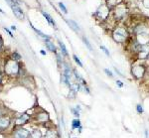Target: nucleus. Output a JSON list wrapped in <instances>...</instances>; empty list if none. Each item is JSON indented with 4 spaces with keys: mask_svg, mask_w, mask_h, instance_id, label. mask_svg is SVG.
<instances>
[{
    "mask_svg": "<svg viewBox=\"0 0 149 138\" xmlns=\"http://www.w3.org/2000/svg\"><path fill=\"white\" fill-rule=\"evenodd\" d=\"M112 39L115 41L116 43H124L128 38V32L125 30L124 28L118 27L116 29H114L113 32H112Z\"/></svg>",
    "mask_w": 149,
    "mask_h": 138,
    "instance_id": "nucleus-1",
    "label": "nucleus"
},
{
    "mask_svg": "<svg viewBox=\"0 0 149 138\" xmlns=\"http://www.w3.org/2000/svg\"><path fill=\"white\" fill-rule=\"evenodd\" d=\"M146 66L144 64H134L131 68V75L135 79H141L145 77Z\"/></svg>",
    "mask_w": 149,
    "mask_h": 138,
    "instance_id": "nucleus-2",
    "label": "nucleus"
},
{
    "mask_svg": "<svg viewBox=\"0 0 149 138\" xmlns=\"http://www.w3.org/2000/svg\"><path fill=\"white\" fill-rule=\"evenodd\" d=\"M18 65L14 60H9L5 64V71L9 75H16L18 72Z\"/></svg>",
    "mask_w": 149,
    "mask_h": 138,
    "instance_id": "nucleus-3",
    "label": "nucleus"
},
{
    "mask_svg": "<svg viewBox=\"0 0 149 138\" xmlns=\"http://www.w3.org/2000/svg\"><path fill=\"white\" fill-rule=\"evenodd\" d=\"M29 134H30V132L28 130L21 128V129H18L15 131V133H14V138H29Z\"/></svg>",
    "mask_w": 149,
    "mask_h": 138,
    "instance_id": "nucleus-4",
    "label": "nucleus"
},
{
    "mask_svg": "<svg viewBox=\"0 0 149 138\" xmlns=\"http://www.w3.org/2000/svg\"><path fill=\"white\" fill-rule=\"evenodd\" d=\"M49 119H50L49 114H48V112H46V111H42V112H40L37 114V120L41 123L48 122Z\"/></svg>",
    "mask_w": 149,
    "mask_h": 138,
    "instance_id": "nucleus-5",
    "label": "nucleus"
},
{
    "mask_svg": "<svg viewBox=\"0 0 149 138\" xmlns=\"http://www.w3.org/2000/svg\"><path fill=\"white\" fill-rule=\"evenodd\" d=\"M12 8V10H13V13L15 14V16L17 17L19 19H23L24 17V14H23V11L22 9L20 8V7L18 6V4H15V5H12L10 6Z\"/></svg>",
    "mask_w": 149,
    "mask_h": 138,
    "instance_id": "nucleus-6",
    "label": "nucleus"
},
{
    "mask_svg": "<svg viewBox=\"0 0 149 138\" xmlns=\"http://www.w3.org/2000/svg\"><path fill=\"white\" fill-rule=\"evenodd\" d=\"M10 124V120L9 118L6 117H0V129L1 130H5L7 127Z\"/></svg>",
    "mask_w": 149,
    "mask_h": 138,
    "instance_id": "nucleus-7",
    "label": "nucleus"
},
{
    "mask_svg": "<svg viewBox=\"0 0 149 138\" xmlns=\"http://www.w3.org/2000/svg\"><path fill=\"white\" fill-rule=\"evenodd\" d=\"M29 138H42V133L39 129H34L33 131L30 132Z\"/></svg>",
    "mask_w": 149,
    "mask_h": 138,
    "instance_id": "nucleus-8",
    "label": "nucleus"
},
{
    "mask_svg": "<svg viewBox=\"0 0 149 138\" xmlns=\"http://www.w3.org/2000/svg\"><path fill=\"white\" fill-rule=\"evenodd\" d=\"M72 128L73 129H80L81 130V121L79 118H76V119L73 120V122H72Z\"/></svg>",
    "mask_w": 149,
    "mask_h": 138,
    "instance_id": "nucleus-9",
    "label": "nucleus"
},
{
    "mask_svg": "<svg viewBox=\"0 0 149 138\" xmlns=\"http://www.w3.org/2000/svg\"><path fill=\"white\" fill-rule=\"evenodd\" d=\"M44 138H58V134L57 132L55 131V130H48L46 132V134H45Z\"/></svg>",
    "mask_w": 149,
    "mask_h": 138,
    "instance_id": "nucleus-10",
    "label": "nucleus"
},
{
    "mask_svg": "<svg viewBox=\"0 0 149 138\" xmlns=\"http://www.w3.org/2000/svg\"><path fill=\"white\" fill-rule=\"evenodd\" d=\"M28 119H29V116L27 114H22V116H20V117L16 120V123H17V124H23V123H25Z\"/></svg>",
    "mask_w": 149,
    "mask_h": 138,
    "instance_id": "nucleus-11",
    "label": "nucleus"
},
{
    "mask_svg": "<svg viewBox=\"0 0 149 138\" xmlns=\"http://www.w3.org/2000/svg\"><path fill=\"white\" fill-rule=\"evenodd\" d=\"M42 14H43V15H44L45 18L47 19V21H48V22H49V24H51V25H53V26H54V27H55V26H56V23H55V21L53 20L52 17L50 16L49 14L46 13V12H44V11H42Z\"/></svg>",
    "mask_w": 149,
    "mask_h": 138,
    "instance_id": "nucleus-12",
    "label": "nucleus"
},
{
    "mask_svg": "<svg viewBox=\"0 0 149 138\" xmlns=\"http://www.w3.org/2000/svg\"><path fill=\"white\" fill-rule=\"evenodd\" d=\"M30 25H31V27H32L33 29H34V30H35V32L36 33H37L38 34V35H39L40 36V37H42L43 39H45V40H48V39H49V37H48V36L47 35H45V34L44 33H42V32H41V31L40 30H38V29H36L35 27H34V26H33L32 25V24H31L30 23Z\"/></svg>",
    "mask_w": 149,
    "mask_h": 138,
    "instance_id": "nucleus-13",
    "label": "nucleus"
},
{
    "mask_svg": "<svg viewBox=\"0 0 149 138\" xmlns=\"http://www.w3.org/2000/svg\"><path fill=\"white\" fill-rule=\"evenodd\" d=\"M59 45H60V48H61V51H62V54H63L64 56H68V51H67V48L66 46H65V44L63 42H61V41H59Z\"/></svg>",
    "mask_w": 149,
    "mask_h": 138,
    "instance_id": "nucleus-14",
    "label": "nucleus"
},
{
    "mask_svg": "<svg viewBox=\"0 0 149 138\" xmlns=\"http://www.w3.org/2000/svg\"><path fill=\"white\" fill-rule=\"evenodd\" d=\"M46 46H47L48 49H49L50 52H56V48H55V46L52 42H50V41H46Z\"/></svg>",
    "mask_w": 149,
    "mask_h": 138,
    "instance_id": "nucleus-15",
    "label": "nucleus"
},
{
    "mask_svg": "<svg viewBox=\"0 0 149 138\" xmlns=\"http://www.w3.org/2000/svg\"><path fill=\"white\" fill-rule=\"evenodd\" d=\"M70 25H72V29L74 31H80V28H79V26H78V24H77L76 22H74V21H72V20H70V21H67Z\"/></svg>",
    "mask_w": 149,
    "mask_h": 138,
    "instance_id": "nucleus-16",
    "label": "nucleus"
},
{
    "mask_svg": "<svg viewBox=\"0 0 149 138\" xmlns=\"http://www.w3.org/2000/svg\"><path fill=\"white\" fill-rule=\"evenodd\" d=\"M83 41H84V43H85V45L88 48V50L93 51V48H92V46H91V44H90V42H88V39H86V37H83Z\"/></svg>",
    "mask_w": 149,
    "mask_h": 138,
    "instance_id": "nucleus-17",
    "label": "nucleus"
},
{
    "mask_svg": "<svg viewBox=\"0 0 149 138\" xmlns=\"http://www.w3.org/2000/svg\"><path fill=\"white\" fill-rule=\"evenodd\" d=\"M136 111H137V112L139 113V114H142L143 113V106L140 105V103H138L137 105H136Z\"/></svg>",
    "mask_w": 149,
    "mask_h": 138,
    "instance_id": "nucleus-18",
    "label": "nucleus"
},
{
    "mask_svg": "<svg viewBox=\"0 0 149 138\" xmlns=\"http://www.w3.org/2000/svg\"><path fill=\"white\" fill-rule=\"evenodd\" d=\"M71 110H72V112L74 113V115L76 116L77 118H79V116H80V111L78 110V108H77V107L76 108H72Z\"/></svg>",
    "mask_w": 149,
    "mask_h": 138,
    "instance_id": "nucleus-19",
    "label": "nucleus"
},
{
    "mask_svg": "<svg viewBox=\"0 0 149 138\" xmlns=\"http://www.w3.org/2000/svg\"><path fill=\"white\" fill-rule=\"evenodd\" d=\"M73 58H74V62H76V63H77V64H78V65H79V66H80V67H83V63H81V62L80 61V59H79V58H78V57H77V56H76V55H74V56H73Z\"/></svg>",
    "mask_w": 149,
    "mask_h": 138,
    "instance_id": "nucleus-20",
    "label": "nucleus"
},
{
    "mask_svg": "<svg viewBox=\"0 0 149 138\" xmlns=\"http://www.w3.org/2000/svg\"><path fill=\"white\" fill-rule=\"evenodd\" d=\"M100 50H102V51H103V52H104V53H105V55H107V56H109H109H110V53H109V50H107V48H105V47H104V46H102H102H100Z\"/></svg>",
    "mask_w": 149,
    "mask_h": 138,
    "instance_id": "nucleus-21",
    "label": "nucleus"
},
{
    "mask_svg": "<svg viewBox=\"0 0 149 138\" xmlns=\"http://www.w3.org/2000/svg\"><path fill=\"white\" fill-rule=\"evenodd\" d=\"M104 72L109 77H113V74H112V72L111 71H109V69H104Z\"/></svg>",
    "mask_w": 149,
    "mask_h": 138,
    "instance_id": "nucleus-22",
    "label": "nucleus"
},
{
    "mask_svg": "<svg viewBox=\"0 0 149 138\" xmlns=\"http://www.w3.org/2000/svg\"><path fill=\"white\" fill-rule=\"evenodd\" d=\"M59 6H60V8H61L62 10H63L64 13H67V12H68V11H67V8L65 7V5H64L63 3H62V2H60V3H59Z\"/></svg>",
    "mask_w": 149,
    "mask_h": 138,
    "instance_id": "nucleus-23",
    "label": "nucleus"
},
{
    "mask_svg": "<svg viewBox=\"0 0 149 138\" xmlns=\"http://www.w3.org/2000/svg\"><path fill=\"white\" fill-rule=\"evenodd\" d=\"M14 57L16 58L15 60H20V59H21V57L17 54V53H14V54H13V58H14Z\"/></svg>",
    "mask_w": 149,
    "mask_h": 138,
    "instance_id": "nucleus-24",
    "label": "nucleus"
},
{
    "mask_svg": "<svg viewBox=\"0 0 149 138\" xmlns=\"http://www.w3.org/2000/svg\"><path fill=\"white\" fill-rule=\"evenodd\" d=\"M116 84L119 86V88H122V86H123V84H122L121 81H116Z\"/></svg>",
    "mask_w": 149,
    "mask_h": 138,
    "instance_id": "nucleus-25",
    "label": "nucleus"
},
{
    "mask_svg": "<svg viewBox=\"0 0 149 138\" xmlns=\"http://www.w3.org/2000/svg\"><path fill=\"white\" fill-rule=\"evenodd\" d=\"M144 133H145V138H149V133H148V130L147 129H145Z\"/></svg>",
    "mask_w": 149,
    "mask_h": 138,
    "instance_id": "nucleus-26",
    "label": "nucleus"
},
{
    "mask_svg": "<svg viewBox=\"0 0 149 138\" xmlns=\"http://www.w3.org/2000/svg\"><path fill=\"white\" fill-rule=\"evenodd\" d=\"M4 30H5V31H6V32H7V33H8V34H9V35H10V37H13V35H12V33L10 32V31H9V30H8V29L4 28Z\"/></svg>",
    "mask_w": 149,
    "mask_h": 138,
    "instance_id": "nucleus-27",
    "label": "nucleus"
},
{
    "mask_svg": "<svg viewBox=\"0 0 149 138\" xmlns=\"http://www.w3.org/2000/svg\"><path fill=\"white\" fill-rule=\"evenodd\" d=\"M41 54H42V55H46V52H45L44 50H42V51H41Z\"/></svg>",
    "mask_w": 149,
    "mask_h": 138,
    "instance_id": "nucleus-28",
    "label": "nucleus"
},
{
    "mask_svg": "<svg viewBox=\"0 0 149 138\" xmlns=\"http://www.w3.org/2000/svg\"><path fill=\"white\" fill-rule=\"evenodd\" d=\"M2 43L3 42H2V40L0 39V50H1V48H2Z\"/></svg>",
    "mask_w": 149,
    "mask_h": 138,
    "instance_id": "nucleus-29",
    "label": "nucleus"
},
{
    "mask_svg": "<svg viewBox=\"0 0 149 138\" xmlns=\"http://www.w3.org/2000/svg\"><path fill=\"white\" fill-rule=\"evenodd\" d=\"M11 29H12V30H14V31H15V30H16V27H15V26H12Z\"/></svg>",
    "mask_w": 149,
    "mask_h": 138,
    "instance_id": "nucleus-30",
    "label": "nucleus"
},
{
    "mask_svg": "<svg viewBox=\"0 0 149 138\" xmlns=\"http://www.w3.org/2000/svg\"><path fill=\"white\" fill-rule=\"evenodd\" d=\"M0 12H1V13H4V11H2V9L0 8Z\"/></svg>",
    "mask_w": 149,
    "mask_h": 138,
    "instance_id": "nucleus-31",
    "label": "nucleus"
},
{
    "mask_svg": "<svg viewBox=\"0 0 149 138\" xmlns=\"http://www.w3.org/2000/svg\"><path fill=\"white\" fill-rule=\"evenodd\" d=\"M147 59H149V55H148V57H147Z\"/></svg>",
    "mask_w": 149,
    "mask_h": 138,
    "instance_id": "nucleus-32",
    "label": "nucleus"
}]
</instances>
